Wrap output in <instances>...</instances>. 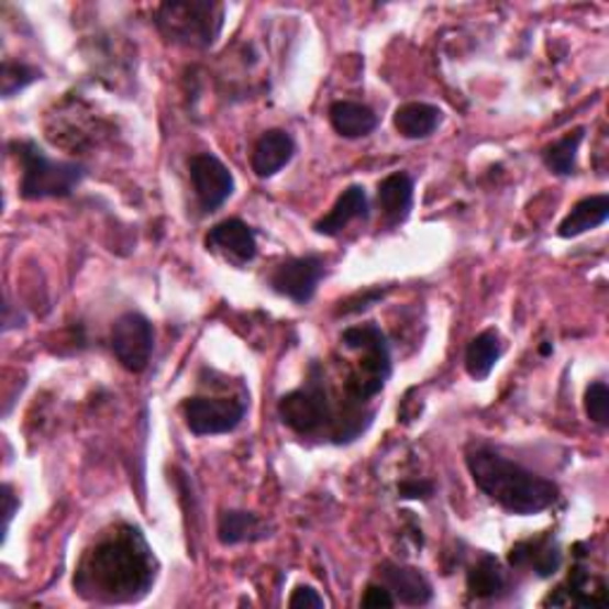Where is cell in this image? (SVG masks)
<instances>
[{
    "label": "cell",
    "instance_id": "1",
    "mask_svg": "<svg viewBox=\"0 0 609 609\" xmlns=\"http://www.w3.org/2000/svg\"><path fill=\"white\" fill-rule=\"evenodd\" d=\"M155 584L153 550L136 527L120 524L84 555L75 588L86 600L122 605L141 600Z\"/></svg>",
    "mask_w": 609,
    "mask_h": 609
},
{
    "label": "cell",
    "instance_id": "2",
    "mask_svg": "<svg viewBox=\"0 0 609 609\" xmlns=\"http://www.w3.org/2000/svg\"><path fill=\"white\" fill-rule=\"evenodd\" d=\"M467 467L476 488L510 514H541L560 498L557 484L524 469L521 464L502 457L490 447L472 451L467 455Z\"/></svg>",
    "mask_w": 609,
    "mask_h": 609
},
{
    "label": "cell",
    "instance_id": "3",
    "mask_svg": "<svg viewBox=\"0 0 609 609\" xmlns=\"http://www.w3.org/2000/svg\"><path fill=\"white\" fill-rule=\"evenodd\" d=\"M347 351H357V367L347 376V400L365 405L369 398L379 396L390 379V345L386 333L376 324H357L343 331L341 336Z\"/></svg>",
    "mask_w": 609,
    "mask_h": 609
},
{
    "label": "cell",
    "instance_id": "4",
    "mask_svg": "<svg viewBox=\"0 0 609 609\" xmlns=\"http://www.w3.org/2000/svg\"><path fill=\"white\" fill-rule=\"evenodd\" d=\"M12 151L22 163L20 196L24 200L69 198L86 177V169L81 165L48 157L34 141L12 143Z\"/></svg>",
    "mask_w": 609,
    "mask_h": 609
},
{
    "label": "cell",
    "instance_id": "5",
    "mask_svg": "<svg viewBox=\"0 0 609 609\" xmlns=\"http://www.w3.org/2000/svg\"><path fill=\"white\" fill-rule=\"evenodd\" d=\"M155 24L171 43L208 48L222 32L224 5L210 0H171L157 8Z\"/></svg>",
    "mask_w": 609,
    "mask_h": 609
},
{
    "label": "cell",
    "instance_id": "6",
    "mask_svg": "<svg viewBox=\"0 0 609 609\" xmlns=\"http://www.w3.org/2000/svg\"><path fill=\"white\" fill-rule=\"evenodd\" d=\"M279 417L288 429L300 433V436H312V433H319L333 422L324 374L319 365H312L310 379L304 381V386L279 400Z\"/></svg>",
    "mask_w": 609,
    "mask_h": 609
},
{
    "label": "cell",
    "instance_id": "7",
    "mask_svg": "<svg viewBox=\"0 0 609 609\" xmlns=\"http://www.w3.org/2000/svg\"><path fill=\"white\" fill-rule=\"evenodd\" d=\"M110 341L114 357L126 372L141 374L148 367L155 351V331L146 317L139 312L122 314L112 326Z\"/></svg>",
    "mask_w": 609,
    "mask_h": 609
},
{
    "label": "cell",
    "instance_id": "8",
    "mask_svg": "<svg viewBox=\"0 0 609 609\" xmlns=\"http://www.w3.org/2000/svg\"><path fill=\"white\" fill-rule=\"evenodd\" d=\"M184 419L196 436H220L241 427L245 402L234 398H188L184 402Z\"/></svg>",
    "mask_w": 609,
    "mask_h": 609
},
{
    "label": "cell",
    "instance_id": "9",
    "mask_svg": "<svg viewBox=\"0 0 609 609\" xmlns=\"http://www.w3.org/2000/svg\"><path fill=\"white\" fill-rule=\"evenodd\" d=\"M326 274L324 259L319 255L291 257L281 263L269 277V286L279 296L294 300L298 304L310 302L317 294V286Z\"/></svg>",
    "mask_w": 609,
    "mask_h": 609
},
{
    "label": "cell",
    "instance_id": "10",
    "mask_svg": "<svg viewBox=\"0 0 609 609\" xmlns=\"http://www.w3.org/2000/svg\"><path fill=\"white\" fill-rule=\"evenodd\" d=\"M188 171H191V184L200 208L206 212H214L222 208L224 202L234 193V174L222 163L220 157L210 153H200L191 157L188 163Z\"/></svg>",
    "mask_w": 609,
    "mask_h": 609
},
{
    "label": "cell",
    "instance_id": "11",
    "mask_svg": "<svg viewBox=\"0 0 609 609\" xmlns=\"http://www.w3.org/2000/svg\"><path fill=\"white\" fill-rule=\"evenodd\" d=\"M208 251L231 259L234 265H248L257 255L255 231L241 220H224L206 236Z\"/></svg>",
    "mask_w": 609,
    "mask_h": 609
},
{
    "label": "cell",
    "instance_id": "12",
    "mask_svg": "<svg viewBox=\"0 0 609 609\" xmlns=\"http://www.w3.org/2000/svg\"><path fill=\"white\" fill-rule=\"evenodd\" d=\"M296 155V141L294 136L284 132V129H269L257 139L251 165L259 179H269L274 174H279Z\"/></svg>",
    "mask_w": 609,
    "mask_h": 609
},
{
    "label": "cell",
    "instance_id": "13",
    "mask_svg": "<svg viewBox=\"0 0 609 609\" xmlns=\"http://www.w3.org/2000/svg\"><path fill=\"white\" fill-rule=\"evenodd\" d=\"M379 574H381V584L390 590V596H394L398 602L410 607H422L431 602L433 598L431 584L419 569L386 562L379 569Z\"/></svg>",
    "mask_w": 609,
    "mask_h": 609
},
{
    "label": "cell",
    "instance_id": "14",
    "mask_svg": "<svg viewBox=\"0 0 609 609\" xmlns=\"http://www.w3.org/2000/svg\"><path fill=\"white\" fill-rule=\"evenodd\" d=\"M367 217H369L367 191L362 186L353 184L341 193L336 206L329 210V214L314 224V231L322 236H339L347 224L355 220H367Z\"/></svg>",
    "mask_w": 609,
    "mask_h": 609
},
{
    "label": "cell",
    "instance_id": "15",
    "mask_svg": "<svg viewBox=\"0 0 609 609\" xmlns=\"http://www.w3.org/2000/svg\"><path fill=\"white\" fill-rule=\"evenodd\" d=\"M412 200H414V181L410 174L396 171L379 184V208L384 212V220L390 226L408 220L412 210Z\"/></svg>",
    "mask_w": 609,
    "mask_h": 609
},
{
    "label": "cell",
    "instance_id": "16",
    "mask_svg": "<svg viewBox=\"0 0 609 609\" xmlns=\"http://www.w3.org/2000/svg\"><path fill=\"white\" fill-rule=\"evenodd\" d=\"M512 567H531L541 578L553 576L562 567L560 545L553 539L524 541L510 550Z\"/></svg>",
    "mask_w": 609,
    "mask_h": 609
},
{
    "label": "cell",
    "instance_id": "17",
    "mask_svg": "<svg viewBox=\"0 0 609 609\" xmlns=\"http://www.w3.org/2000/svg\"><path fill=\"white\" fill-rule=\"evenodd\" d=\"M607 217H609V196L600 193V196L584 198L576 202L567 217H564L557 234L562 239H576L590 229L602 226L607 222Z\"/></svg>",
    "mask_w": 609,
    "mask_h": 609
},
{
    "label": "cell",
    "instance_id": "18",
    "mask_svg": "<svg viewBox=\"0 0 609 609\" xmlns=\"http://www.w3.org/2000/svg\"><path fill=\"white\" fill-rule=\"evenodd\" d=\"M331 126L343 139H362L369 136L376 126H379V118L376 112L362 103H353V100H339L329 110Z\"/></svg>",
    "mask_w": 609,
    "mask_h": 609
},
{
    "label": "cell",
    "instance_id": "19",
    "mask_svg": "<svg viewBox=\"0 0 609 609\" xmlns=\"http://www.w3.org/2000/svg\"><path fill=\"white\" fill-rule=\"evenodd\" d=\"M502 355V339L496 329L481 331L478 336L469 343L467 355H464V367L474 381H484L496 369L498 359Z\"/></svg>",
    "mask_w": 609,
    "mask_h": 609
},
{
    "label": "cell",
    "instance_id": "20",
    "mask_svg": "<svg viewBox=\"0 0 609 609\" xmlns=\"http://www.w3.org/2000/svg\"><path fill=\"white\" fill-rule=\"evenodd\" d=\"M443 112L436 106L429 103H405L396 110L394 124L398 129V134L405 139H429L436 129L441 126Z\"/></svg>",
    "mask_w": 609,
    "mask_h": 609
},
{
    "label": "cell",
    "instance_id": "21",
    "mask_svg": "<svg viewBox=\"0 0 609 609\" xmlns=\"http://www.w3.org/2000/svg\"><path fill=\"white\" fill-rule=\"evenodd\" d=\"M217 535H220L222 545H239V543H248V541H259L269 533L257 514L229 510V512H222V517H220Z\"/></svg>",
    "mask_w": 609,
    "mask_h": 609
},
{
    "label": "cell",
    "instance_id": "22",
    "mask_svg": "<svg viewBox=\"0 0 609 609\" xmlns=\"http://www.w3.org/2000/svg\"><path fill=\"white\" fill-rule=\"evenodd\" d=\"M505 586H507L505 569L492 555L478 557L467 574V588L474 598H481V600L496 598L505 590Z\"/></svg>",
    "mask_w": 609,
    "mask_h": 609
},
{
    "label": "cell",
    "instance_id": "23",
    "mask_svg": "<svg viewBox=\"0 0 609 609\" xmlns=\"http://www.w3.org/2000/svg\"><path fill=\"white\" fill-rule=\"evenodd\" d=\"M584 134L586 129H574L572 134L553 143V146H550L543 155L545 167L553 174H557V177H572L576 171V157H578V148H582Z\"/></svg>",
    "mask_w": 609,
    "mask_h": 609
},
{
    "label": "cell",
    "instance_id": "24",
    "mask_svg": "<svg viewBox=\"0 0 609 609\" xmlns=\"http://www.w3.org/2000/svg\"><path fill=\"white\" fill-rule=\"evenodd\" d=\"M38 79H41V69L24 63H5L3 77H0V81H3V96L12 98L14 93L26 89L29 84H34Z\"/></svg>",
    "mask_w": 609,
    "mask_h": 609
},
{
    "label": "cell",
    "instance_id": "25",
    "mask_svg": "<svg viewBox=\"0 0 609 609\" xmlns=\"http://www.w3.org/2000/svg\"><path fill=\"white\" fill-rule=\"evenodd\" d=\"M586 414L598 427H609V388L602 381L590 384L586 390Z\"/></svg>",
    "mask_w": 609,
    "mask_h": 609
},
{
    "label": "cell",
    "instance_id": "26",
    "mask_svg": "<svg viewBox=\"0 0 609 609\" xmlns=\"http://www.w3.org/2000/svg\"><path fill=\"white\" fill-rule=\"evenodd\" d=\"M288 605H291L294 609H300V607H304V609H308V607L322 609V607H326V600H324L322 596H319V593H317L314 588H310V586H298V588L294 590L291 600H288Z\"/></svg>",
    "mask_w": 609,
    "mask_h": 609
},
{
    "label": "cell",
    "instance_id": "27",
    "mask_svg": "<svg viewBox=\"0 0 609 609\" xmlns=\"http://www.w3.org/2000/svg\"><path fill=\"white\" fill-rule=\"evenodd\" d=\"M362 607H369V609H376V607H394L396 605V598L390 596V590L381 584V586H367L365 590V598H362L359 602Z\"/></svg>",
    "mask_w": 609,
    "mask_h": 609
},
{
    "label": "cell",
    "instance_id": "28",
    "mask_svg": "<svg viewBox=\"0 0 609 609\" xmlns=\"http://www.w3.org/2000/svg\"><path fill=\"white\" fill-rule=\"evenodd\" d=\"M400 498L405 500H429L433 496V484L431 481H402L398 486Z\"/></svg>",
    "mask_w": 609,
    "mask_h": 609
},
{
    "label": "cell",
    "instance_id": "29",
    "mask_svg": "<svg viewBox=\"0 0 609 609\" xmlns=\"http://www.w3.org/2000/svg\"><path fill=\"white\" fill-rule=\"evenodd\" d=\"M3 502H5L3 517H5V531H8V527H10V519H12L14 510H18V507H20V502L14 500V496H12V488H10V486H3Z\"/></svg>",
    "mask_w": 609,
    "mask_h": 609
}]
</instances>
